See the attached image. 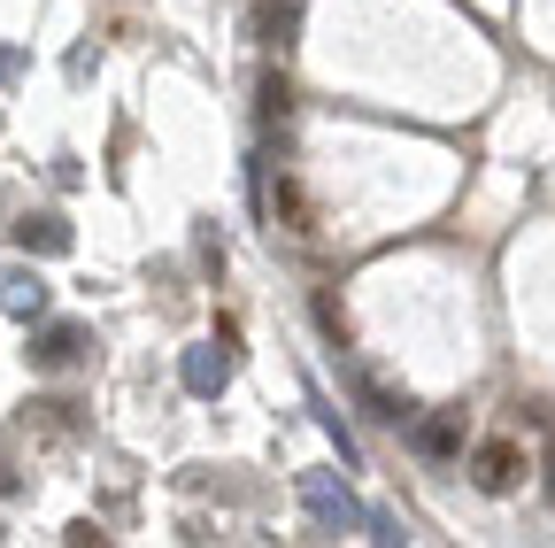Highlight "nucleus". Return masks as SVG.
Returning <instances> with one entry per match:
<instances>
[{"label": "nucleus", "mask_w": 555, "mask_h": 548, "mask_svg": "<svg viewBox=\"0 0 555 548\" xmlns=\"http://www.w3.org/2000/svg\"><path fill=\"white\" fill-rule=\"evenodd\" d=\"M301 487V510H309V525L317 533H363V502H356V487H347V479H332V471H301L294 479Z\"/></svg>", "instance_id": "nucleus-1"}, {"label": "nucleus", "mask_w": 555, "mask_h": 548, "mask_svg": "<svg viewBox=\"0 0 555 548\" xmlns=\"http://www.w3.org/2000/svg\"><path fill=\"white\" fill-rule=\"evenodd\" d=\"M24 356H31V371H54V379H62V371H86V364L101 356V340H93V324H69V317H62V324H39V332H31Z\"/></svg>", "instance_id": "nucleus-2"}, {"label": "nucleus", "mask_w": 555, "mask_h": 548, "mask_svg": "<svg viewBox=\"0 0 555 548\" xmlns=\"http://www.w3.org/2000/svg\"><path fill=\"white\" fill-rule=\"evenodd\" d=\"M463 471H470V487H478V495H517V487H525V441H509V433L478 441Z\"/></svg>", "instance_id": "nucleus-3"}, {"label": "nucleus", "mask_w": 555, "mask_h": 548, "mask_svg": "<svg viewBox=\"0 0 555 548\" xmlns=\"http://www.w3.org/2000/svg\"><path fill=\"white\" fill-rule=\"evenodd\" d=\"M178 379H185V394L217 402V394L232 386V332H224V340H201V348H185V356H178Z\"/></svg>", "instance_id": "nucleus-4"}, {"label": "nucleus", "mask_w": 555, "mask_h": 548, "mask_svg": "<svg viewBox=\"0 0 555 548\" xmlns=\"http://www.w3.org/2000/svg\"><path fill=\"white\" fill-rule=\"evenodd\" d=\"M47 279H39V270L31 263H0V309H9V317H24V324H39L47 317Z\"/></svg>", "instance_id": "nucleus-5"}, {"label": "nucleus", "mask_w": 555, "mask_h": 548, "mask_svg": "<svg viewBox=\"0 0 555 548\" xmlns=\"http://www.w3.org/2000/svg\"><path fill=\"white\" fill-rule=\"evenodd\" d=\"M16 247H24V255H69V247H78V232H69V217H54V209H31V217L16 225Z\"/></svg>", "instance_id": "nucleus-6"}, {"label": "nucleus", "mask_w": 555, "mask_h": 548, "mask_svg": "<svg viewBox=\"0 0 555 548\" xmlns=\"http://www.w3.org/2000/svg\"><path fill=\"white\" fill-rule=\"evenodd\" d=\"M409 448L425 456V463H448V456H463V418H455V409H440V418H425V425L409 433Z\"/></svg>", "instance_id": "nucleus-7"}, {"label": "nucleus", "mask_w": 555, "mask_h": 548, "mask_svg": "<svg viewBox=\"0 0 555 548\" xmlns=\"http://www.w3.org/2000/svg\"><path fill=\"white\" fill-rule=\"evenodd\" d=\"M24 425H39L47 441H78L86 418H78V402H31V418H24Z\"/></svg>", "instance_id": "nucleus-8"}, {"label": "nucleus", "mask_w": 555, "mask_h": 548, "mask_svg": "<svg viewBox=\"0 0 555 548\" xmlns=\"http://www.w3.org/2000/svg\"><path fill=\"white\" fill-rule=\"evenodd\" d=\"M309 409H317V425H324V433H332V441H339V463H347V471H363V456H356V433H347V418H339V409H332V402H324V394H317V402H309Z\"/></svg>", "instance_id": "nucleus-9"}, {"label": "nucleus", "mask_w": 555, "mask_h": 548, "mask_svg": "<svg viewBox=\"0 0 555 548\" xmlns=\"http://www.w3.org/2000/svg\"><path fill=\"white\" fill-rule=\"evenodd\" d=\"M270 209H278V225H286V232H309V201H301V186H294V178H278Z\"/></svg>", "instance_id": "nucleus-10"}, {"label": "nucleus", "mask_w": 555, "mask_h": 548, "mask_svg": "<svg viewBox=\"0 0 555 548\" xmlns=\"http://www.w3.org/2000/svg\"><path fill=\"white\" fill-rule=\"evenodd\" d=\"M294 109V93H286V78H262V124H278Z\"/></svg>", "instance_id": "nucleus-11"}, {"label": "nucleus", "mask_w": 555, "mask_h": 548, "mask_svg": "<svg viewBox=\"0 0 555 548\" xmlns=\"http://www.w3.org/2000/svg\"><path fill=\"white\" fill-rule=\"evenodd\" d=\"M363 533H371V540H401V518H393V510H363Z\"/></svg>", "instance_id": "nucleus-12"}, {"label": "nucleus", "mask_w": 555, "mask_h": 548, "mask_svg": "<svg viewBox=\"0 0 555 548\" xmlns=\"http://www.w3.org/2000/svg\"><path fill=\"white\" fill-rule=\"evenodd\" d=\"M24 78V47H9V39H0V93H9Z\"/></svg>", "instance_id": "nucleus-13"}, {"label": "nucleus", "mask_w": 555, "mask_h": 548, "mask_svg": "<svg viewBox=\"0 0 555 548\" xmlns=\"http://www.w3.org/2000/svg\"><path fill=\"white\" fill-rule=\"evenodd\" d=\"M0 495H24V471H16V456H9V441H0Z\"/></svg>", "instance_id": "nucleus-14"}, {"label": "nucleus", "mask_w": 555, "mask_h": 548, "mask_svg": "<svg viewBox=\"0 0 555 548\" xmlns=\"http://www.w3.org/2000/svg\"><path fill=\"white\" fill-rule=\"evenodd\" d=\"M62 540H69V548H93V540H108V533H101V525H93V518H78V525H69V533H62Z\"/></svg>", "instance_id": "nucleus-15"}, {"label": "nucleus", "mask_w": 555, "mask_h": 548, "mask_svg": "<svg viewBox=\"0 0 555 548\" xmlns=\"http://www.w3.org/2000/svg\"><path fill=\"white\" fill-rule=\"evenodd\" d=\"M547 502H555V463H547Z\"/></svg>", "instance_id": "nucleus-16"}]
</instances>
